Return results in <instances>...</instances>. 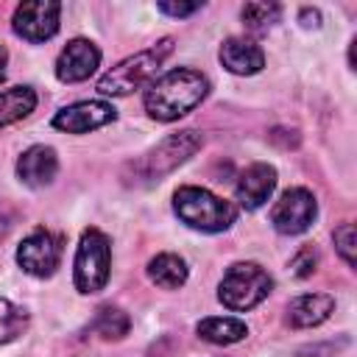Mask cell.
Returning <instances> with one entry per match:
<instances>
[{"mask_svg": "<svg viewBox=\"0 0 357 357\" xmlns=\"http://www.w3.org/2000/svg\"><path fill=\"white\" fill-rule=\"evenodd\" d=\"M209 95V78L190 67H176L159 78H153L145 89V112L159 123H173L190 114Z\"/></svg>", "mask_w": 357, "mask_h": 357, "instance_id": "obj_1", "label": "cell"}, {"mask_svg": "<svg viewBox=\"0 0 357 357\" xmlns=\"http://www.w3.org/2000/svg\"><path fill=\"white\" fill-rule=\"evenodd\" d=\"M173 212L178 215L181 223L206 234L226 231L237 220V206L231 201L195 184H184L173 192Z\"/></svg>", "mask_w": 357, "mask_h": 357, "instance_id": "obj_2", "label": "cell"}, {"mask_svg": "<svg viewBox=\"0 0 357 357\" xmlns=\"http://www.w3.org/2000/svg\"><path fill=\"white\" fill-rule=\"evenodd\" d=\"M173 53V39H162L148 50H139L128 59H123L117 67H112L106 75H100L98 81V92L100 95H131L142 86H148L156 73L162 70L165 59Z\"/></svg>", "mask_w": 357, "mask_h": 357, "instance_id": "obj_3", "label": "cell"}, {"mask_svg": "<svg viewBox=\"0 0 357 357\" xmlns=\"http://www.w3.org/2000/svg\"><path fill=\"white\" fill-rule=\"evenodd\" d=\"M271 290H273V279L262 265L234 262L226 268V273L220 279L218 298L226 310L243 312V310H254L259 301H265Z\"/></svg>", "mask_w": 357, "mask_h": 357, "instance_id": "obj_4", "label": "cell"}, {"mask_svg": "<svg viewBox=\"0 0 357 357\" xmlns=\"http://www.w3.org/2000/svg\"><path fill=\"white\" fill-rule=\"evenodd\" d=\"M73 279L75 290L89 296L106 287L109 282V268H112V243L100 229H84L78 248H75V262H73Z\"/></svg>", "mask_w": 357, "mask_h": 357, "instance_id": "obj_5", "label": "cell"}, {"mask_svg": "<svg viewBox=\"0 0 357 357\" xmlns=\"http://www.w3.org/2000/svg\"><path fill=\"white\" fill-rule=\"evenodd\" d=\"M204 145V137L198 131H178L165 137L156 148H151L137 165H134V176L137 181H162L167 173H173L178 165H184L198 148Z\"/></svg>", "mask_w": 357, "mask_h": 357, "instance_id": "obj_6", "label": "cell"}, {"mask_svg": "<svg viewBox=\"0 0 357 357\" xmlns=\"http://www.w3.org/2000/svg\"><path fill=\"white\" fill-rule=\"evenodd\" d=\"M318 215L315 195L307 187H290L279 195V201L271 209V223L279 234H301L312 226Z\"/></svg>", "mask_w": 357, "mask_h": 357, "instance_id": "obj_7", "label": "cell"}, {"mask_svg": "<svg viewBox=\"0 0 357 357\" xmlns=\"http://www.w3.org/2000/svg\"><path fill=\"white\" fill-rule=\"evenodd\" d=\"M59 262H61V237L47 229H33L17 248V265L36 279L53 276Z\"/></svg>", "mask_w": 357, "mask_h": 357, "instance_id": "obj_8", "label": "cell"}, {"mask_svg": "<svg viewBox=\"0 0 357 357\" xmlns=\"http://www.w3.org/2000/svg\"><path fill=\"white\" fill-rule=\"evenodd\" d=\"M59 14H61V6L56 0H31V3L17 6L11 25H14L17 36L36 45V42H47L56 36Z\"/></svg>", "mask_w": 357, "mask_h": 357, "instance_id": "obj_9", "label": "cell"}, {"mask_svg": "<svg viewBox=\"0 0 357 357\" xmlns=\"http://www.w3.org/2000/svg\"><path fill=\"white\" fill-rule=\"evenodd\" d=\"M117 117V109L106 100H81L73 106H64L53 114V128L67 134H89Z\"/></svg>", "mask_w": 357, "mask_h": 357, "instance_id": "obj_10", "label": "cell"}, {"mask_svg": "<svg viewBox=\"0 0 357 357\" xmlns=\"http://www.w3.org/2000/svg\"><path fill=\"white\" fill-rule=\"evenodd\" d=\"M100 64V50L89 39H70L56 59V78L61 84L86 81Z\"/></svg>", "mask_w": 357, "mask_h": 357, "instance_id": "obj_11", "label": "cell"}, {"mask_svg": "<svg viewBox=\"0 0 357 357\" xmlns=\"http://www.w3.org/2000/svg\"><path fill=\"white\" fill-rule=\"evenodd\" d=\"M276 190V167L268 162L248 165L237 178V201L245 209H259Z\"/></svg>", "mask_w": 357, "mask_h": 357, "instance_id": "obj_12", "label": "cell"}, {"mask_svg": "<svg viewBox=\"0 0 357 357\" xmlns=\"http://www.w3.org/2000/svg\"><path fill=\"white\" fill-rule=\"evenodd\" d=\"M59 173V156L50 145H31L17 159V178L25 187H47Z\"/></svg>", "mask_w": 357, "mask_h": 357, "instance_id": "obj_13", "label": "cell"}, {"mask_svg": "<svg viewBox=\"0 0 357 357\" xmlns=\"http://www.w3.org/2000/svg\"><path fill=\"white\" fill-rule=\"evenodd\" d=\"M220 64L234 75H254V73H259L265 67V53L251 39L229 36L220 45Z\"/></svg>", "mask_w": 357, "mask_h": 357, "instance_id": "obj_14", "label": "cell"}, {"mask_svg": "<svg viewBox=\"0 0 357 357\" xmlns=\"http://www.w3.org/2000/svg\"><path fill=\"white\" fill-rule=\"evenodd\" d=\"M335 310V298L326 293H304L287 304V324L293 329H312L324 324Z\"/></svg>", "mask_w": 357, "mask_h": 357, "instance_id": "obj_15", "label": "cell"}, {"mask_svg": "<svg viewBox=\"0 0 357 357\" xmlns=\"http://www.w3.org/2000/svg\"><path fill=\"white\" fill-rule=\"evenodd\" d=\"M195 332H198V337L206 340V343L231 346V343H240V340L248 335V326H245V321L231 318V315H212V318L198 321Z\"/></svg>", "mask_w": 357, "mask_h": 357, "instance_id": "obj_16", "label": "cell"}, {"mask_svg": "<svg viewBox=\"0 0 357 357\" xmlns=\"http://www.w3.org/2000/svg\"><path fill=\"white\" fill-rule=\"evenodd\" d=\"M187 276H190V268H187V262H184L178 254L165 251V254H156V257L148 262V279H151L156 287H162V290H176V287H181V284L187 282Z\"/></svg>", "mask_w": 357, "mask_h": 357, "instance_id": "obj_17", "label": "cell"}, {"mask_svg": "<svg viewBox=\"0 0 357 357\" xmlns=\"http://www.w3.org/2000/svg\"><path fill=\"white\" fill-rule=\"evenodd\" d=\"M36 109V92L31 86H8L0 92V128L28 117Z\"/></svg>", "mask_w": 357, "mask_h": 357, "instance_id": "obj_18", "label": "cell"}, {"mask_svg": "<svg viewBox=\"0 0 357 357\" xmlns=\"http://www.w3.org/2000/svg\"><path fill=\"white\" fill-rule=\"evenodd\" d=\"M89 329H92L95 335H100L103 340H120V337H126V335H128L131 321H128V315H126L120 307L106 304V307H100V310L95 312V318H92Z\"/></svg>", "mask_w": 357, "mask_h": 357, "instance_id": "obj_19", "label": "cell"}, {"mask_svg": "<svg viewBox=\"0 0 357 357\" xmlns=\"http://www.w3.org/2000/svg\"><path fill=\"white\" fill-rule=\"evenodd\" d=\"M25 329H28V312L14 301L0 298V346L17 340Z\"/></svg>", "mask_w": 357, "mask_h": 357, "instance_id": "obj_20", "label": "cell"}, {"mask_svg": "<svg viewBox=\"0 0 357 357\" xmlns=\"http://www.w3.org/2000/svg\"><path fill=\"white\" fill-rule=\"evenodd\" d=\"M279 14H282V8L276 3H245L243 11H240L243 22L251 31H268L279 20Z\"/></svg>", "mask_w": 357, "mask_h": 357, "instance_id": "obj_21", "label": "cell"}, {"mask_svg": "<svg viewBox=\"0 0 357 357\" xmlns=\"http://www.w3.org/2000/svg\"><path fill=\"white\" fill-rule=\"evenodd\" d=\"M335 248L343 257V262L354 268V223H343L340 229H335Z\"/></svg>", "mask_w": 357, "mask_h": 357, "instance_id": "obj_22", "label": "cell"}, {"mask_svg": "<svg viewBox=\"0 0 357 357\" xmlns=\"http://www.w3.org/2000/svg\"><path fill=\"white\" fill-rule=\"evenodd\" d=\"M315 262H318V254H315V248H301L296 257H293V262H290V268H293V273L298 276V279H304V276H310L312 271H315Z\"/></svg>", "mask_w": 357, "mask_h": 357, "instance_id": "obj_23", "label": "cell"}, {"mask_svg": "<svg viewBox=\"0 0 357 357\" xmlns=\"http://www.w3.org/2000/svg\"><path fill=\"white\" fill-rule=\"evenodd\" d=\"M156 8L162 14H170V17H190L201 8V3H159Z\"/></svg>", "mask_w": 357, "mask_h": 357, "instance_id": "obj_24", "label": "cell"}, {"mask_svg": "<svg viewBox=\"0 0 357 357\" xmlns=\"http://www.w3.org/2000/svg\"><path fill=\"white\" fill-rule=\"evenodd\" d=\"M301 25L304 28H318L321 25V11L318 8H301Z\"/></svg>", "mask_w": 357, "mask_h": 357, "instance_id": "obj_25", "label": "cell"}, {"mask_svg": "<svg viewBox=\"0 0 357 357\" xmlns=\"http://www.w3.org/2000/svg\"><path fill=\"white\" fill-rule=\"evenodd\" d=\"M11 231V212L0 206V243L6 240V234Z\"/></svg>", "mask_w": 357, "mask_h": 357, "instance_id": "obj_26", "label": "cell"}, {"mask_svg": "<svg viewBox=\"0 0 357 357\" xmlns=\"http://www.w3.org/2000/svg\"><path fill=\"white\" fill-rule=\"evenodd\" d=\"M6 61H8V53H6V47L0 45V81H3V75H6Z\"/></svg>", "mask_w": 357, "mask_h": 357, "instance_id": "obj_27", "label": "cell"}]
</instances>
